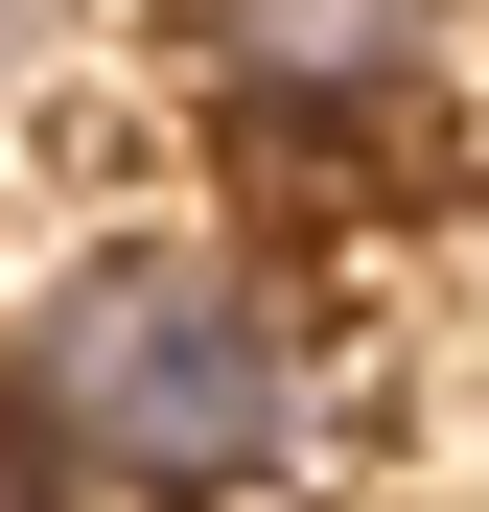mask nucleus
<instances>
[{
  "instance_id": "obj_1",
  "label": "nucleus",
  "mask_w": 489,
  "mask_h": 512,
  "mask_svg": "<svg viewBox=\"0 0 489 512\" xmlns=\"http://www.w3.org/2000/svg\"><path fill=\"white\" fill-rule=\"evenodd\" d=\"M0 443L70 512H257L326 443L303 303L233 233H94L24 326H0Z\"/></svg>"
},
{
  "instance_id": "obj_2",
  "label": "nucleus",
  "mask_w": 489,
  "mask_h": 512,
  "mask_svg": "<svg viewBox=\"0 0 489 512\" xmlns=\"http://www.w3.org/2000/svg\"><path fill=\"white\" fill-rule=\"evenodd\" d=\"M420 24L443 0H187V47H210V94H257L280 140H350L420 94Z\"/></svg>"
},
{
  "instance_id": "obj_3",
  "label": "nucleus",
  "mask_w": 489,
  "mask_h": 512,
  "mask_svg": "<svg viewBox=\"0 0 489 512\" xmlns=\"http://www.w3.org/2000/svg\"><path fill=\"white\" fill-rule=\"evenodd\" d=\"M24 47H47V0H0V70H24Z\"/></svg>"
}]
</instances>
